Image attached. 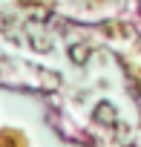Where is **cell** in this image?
<instances>
[{"label": "cell", "mask_w": 141, "mask_h": 147, "mask_svg": "<svg viewBox=\"0 0 141 147\" xmlns=\"http://www.w3.org/2000/svg\"><path fill=\"white\" fill-rule=\"evenodd\" d=\"M89 43H75V46H69V61L72 63H87L89 61Z\"/></svg>", "instance_id": "7a4b0ae2"}, {"label": "cell", "mask_w": 141, "mask_h": 147, "mask_svg": "<svg viewBox=\"0 0 141 147\" xmlns=\"http://www.w3.org/2000/svg\"><path fill=\"white\" fill-rule=\"evenodd\" d=\"M29 43H32L35 49H40V52H49V49H52V40H49L46 35H38V32L29 35Z\"/></svg>", "instance_id": "3957f363"}, {"label": "cell", "mask_w": 141, "mask_h": 147, "mask_svg": "<svg viewBox=\"0 0 141 147\" xmlns=\"http://www.w3.org/2000/svg\"><path fill=\"white\" fill-rule=\"evenodd\" d=\"M95 121H98V124H104V127H112V124L118 121V113H115V107H112L109 101H101V104L95 107Z\"/></svg>", "instance_id": "6da1fadb"}]
</instances>
